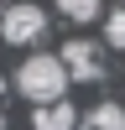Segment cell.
Returning a JSON list of instances; mask_svg holds the SVG:
<instances>
[{
    "mask_svg": "<svg viewBox=\"0 0 125 130\" xmlns=\"http://www.w3.org/2000/svg\"><path fill=\"white\" fill-rule=\"evenodd\" d=\"M16 89L26 94L31 104L63 99V89H68V68H63V57H57V52H31V57L16 68Z\"/></svg>",
    "mask_w": 125,
    "mask_h": 130,
    "instance_id": "cell-1",
    "label": "cell"
},
{
    "mask_svg": "<svg viewBox=\"0 0 125 130\" xmlns=\"http://www.w3.org/2000/svg\"><path fill=\"white\" fill-rule=\"evenodd\" d=\"M47 10L31 5V0H16V5L0 10V42L5 47H31V42H42V31H47Z\"/></svg>",
    "mask_w": 125,
    "mask_h": 130,
    "instance_id": "cell-2",
    "label": "cell"
},
{
    "mask_svg": "<svg viewBox=\"0 0 125 130\" xmlns=\"http://www.w3.org/2000/svg\"><path fill=\"white\" fill-rule=\"evenodd\" d=\"M63 68H68V78H78V83H99L104 78V52L94 47L89 37H73V42H63Z\"/></svg>",
    "mask_w": 125,
    "mask_h": 130,
    "instance_id": "cell-3",
    "label": "cell"
},
{
    "mask_svg": "<svg viewBox=\"0 0 125 130\" xmlns=\"http://www.w3.org/2000/svg\"><path fill=\"white\" fill-rule=\"evenodd\" d=\"M31 130H78V109H73L68 99L37 104V109H31Z\"/></svg>",
    "mask_w": 125,
    "mask_h": 130,
    "instance_id": "cell-4",
    "label": "cell"
},
{
    "mask_svg": "<svg viewBox=\"0 0 125 130\" xmlns=\"http://www.w3.org/2000/svg\"><path fill=\"white\" fill-rule=\"evenodd\" d=\"M83 130H125V104L120 99H104L83 115Z\"/></svg>",
    "mask_w": 125,
    "mask_h": 130,
    "instance_id": "cell-5",
    "label": "cell"
},
{
    "mask_svg": "<svg viewBox=\"0 0 125 130\" xmlns=\"http://www.w3.org/2000/svg\"><path fill=\"white\" fill-rule=\"evenodd\" d=\"M57 10H63L68 21H78V26H83V21H99L104 0H57Z\"/></svg>",
    "mask_w": 125,
    "mask_h": 130,
    "instance_id": "cell-6",
    "label": "cell"
},
{
    "mask_svg": "<svg viewBox=\"0 0 125 130\" xmlns=\"http://www.w3.org/2000/svg\"><path fill=\"white\" fill-rule=\"evenodd\" d=\"M104 42H110L115 52H125V5H115L110 16H104Z\"/></svg>",
    "mask_w": 125,
    "mask_h": 130,
    "instance_id": "cell-7",
    "label": "cell"
},
{
    "mask_svg": "<svg viewBox=\"0 0 125 130\" xmlns=\"http://www.w3.org/2000/svg\"><path fill=\"white\" fill-rule=\"evenodd\" d=\"M0 130H5V109H0Z\"/></svg>",
    "mask_w": 125,
    "mask_h": 130,
    "instance_id": "cell-8",
    "label": "cell"
},
{
    "mask_svg": "<svg viewBox=\"0 0 125 130\" xmlns=\"http://www.w3.org/2000/svg\"><path fill=\"white\" fill-rule=\"evenodd\" d=\"M5 5H10V0H0V10H5Z\"/></svg>",
    "mask_w": 125,
    "mask_h": 130,
    "instance_id": "cell-9",
    "label": "cell"
}]
</instances>
